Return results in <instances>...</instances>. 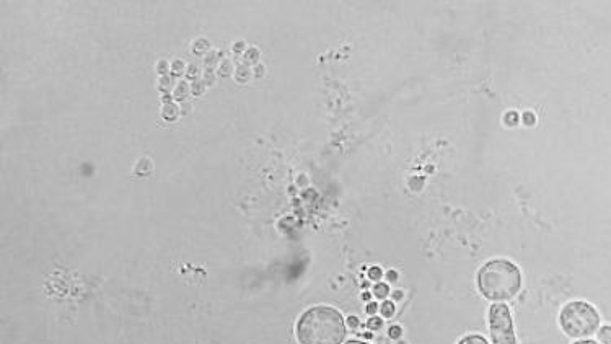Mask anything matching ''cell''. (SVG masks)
Returning a JSON list of instances; mask_svg holds the SVG:
<instances>
[{"instance_id":"cell-1","label":"cell","mask_w":611,"mask_h":344,"mask_svg":"<svg viewBox=\"0 0 611 344\" xmlns=\"http://www.w3.org/2000/svg\"><path fill=\"white\" fill-rule=\"evenodd\" d=\"M476 284L484 299L504 304L517 297L522 289V273L514 261L494 258L481 266Z\"/></svg>"},{"instance_id":"cell-2","label":"cell","mask_w":611,"mask_h":344,"mask_svg":"<svg viewBox=\"0 0 611 344\" xmlns=\"http://www.w3.org/2000/svg\"><path fill=\"white\" fill-rule=\"evenodd\" d=\"M295 330L300 344H343L346 338L343 315L326 305L308 309L299 318Z\"/></svg>"},{"instance_id":"cell-3","label":"cell","mask_w":611,"mask_h":344,"mask_svg":"<svg viewBox=\"0 0 611 344\" xmlns=\"http://www.w3.org/2000/svg\"><path fill=\"white\" fill-rule=\"evenodd\" d=\"M559 327L572 340H587L602 327V317L589 302L572 300L559 312Z\"/></svg>"},{"instance_id":"cell-4","label":"cell","mask_w":611,"mask_h":344,"mask_svg":"<svg viewBox=\"0 0 611 344\" xmlns=\"http://www.w3.org/2000/svg\"><path fill=\"white\" fill-rule=\"evenodd\" d=\"M491 344H519L515 335L514 318L506 304H493L489 309Z\"/></svg>"},{"instance_id":"cell-5","label":"cell","mask_w":611,"mask_h":344,"mask_svg":"<svg viewBox=\"0 0 611 344\" xmlns=\"http://www.w3.org/2000/svg\"><path fill=\"white\" fill-rule=\"evenodd\" d=\"M597 340L600 344H611V325L598 328Z\"/></svg>"},{"instance_id":"cell-6","label":"cell","mask_w":611,"mask_h":344,"mask_svg":"<svg viewBox=\"0 0 611 344\" xmlns=\"http://www.w3.org/2000/svg\"><path fill=\"white\" fill-rule=\"evenodd\" d=\"M457 344H489L481 335H466Z\"/></svg>"},{"instance_id":"cell-7","label":"cell","mask_w":611,"mask_h":344,"mask_svg":"<svg viewBox=\"0 0 611 344\" xmlns=\"http://www.w3.org/2000/svg\"><path fill=\"white\" fill-rule=\"evenodd\" d=\"M380 314H382L383 318H390L393 317V314H395V304H393V302H383L382 305H380Z\"/></svg>"},{"instance_id":"cell-8","label":"cell","mask_w":611,"mask_h":344,"mask_svg":"<svg viewBox=\"0 0 611 344\" xmlns=\"http://www.w3.org/2000/svg\"><path fill=\"white\" fill-rule=\"evenodd\" d=\"M388 294H390V289H388L387 284L380 283L374 287V296L377 299H387Z\"/></svg>"},{"instance_id":"cell-9","label":"cell","mask_w":611,"mask_h":344,"mask_svg":"<svg viewBox=\"0 0 611 344\" xmlns=\"http://www.w3.org/2000/svg\"><path fill=\"white\" fill-rule=\"evenodd\" d=\"M383 327V320L379 317L370 318L369 322H367V328L372 331L380 330Z\"/></svg>"},{"instance_id":"cell-10","label":"cell","mask_w":611,"mask_h":344,"mask_svg":"<svg viewBox=\"0 0 611 344\" xmlns=\"http://www.w3.org/2000/svg\"><path fill=\"white\" fill-rule=\"evenodd\" d=\"M382 276L383 273L380 268H377V266H374V268H370L369 278L372 279V281H379V279H382Z\"/></svg>"},{"instance_id":"cell-11","label":"cell","mask_w":611,"mask_h":344,"mask_svg":"<svg viewBox=\"0 0 611 344\" xmlns=\"http://www.w3.org/2000/svg\"><path fill=\"white\" fill-rule=\"evenodd\" d=\"M377 310H379V305L374 304V302H372V304L367 305V309H365V312H367V314L369 315H375L377 314Z\"/></svg>"},{"instance_id":"cell-12","label":"cell","mask_w":611,"mask_h":344,"mask_svg":"<svg viewBox=\"0 0 611 344\" xmlns=\"http://www.w3.org/2000/svg\"><path fill=\"white\" fill-rule=\"evenodd\" d=\"M348 323L351 328L359 327V320H357V317H349Z\"/></svg>"},{"instance_id":"cell-13","label":"cell","mask_w":611,"mask_h":344,"mask_svg":"<svg viewBox=\"0 0 611 344\" xmlns=\"http://www.w3.org/2000/svg\"><path fill=\"white\" fill-rule=\"evenodd\" d=\"M400 335H401L400 327H393L392 330H390V336H392V338H398V336Z\"/></svg>"},{"instance_id":"cell-14","label":"cell","mask_w":611,"mask_h":344,"mask_svg":"<svg viewBox=\"0 0 611 344\" xmlns=\"http://www.w3.org/2000/svg\"><path fill=\"white\" fill-rule=\"evenodd\" d=\"M572 344H600V343H598V341L589 340V338H587V340H576Z\"/></svg>"},{"instance_id":"cell-15","label":"cell","mask_w":611,"mask_h":344,"mask_svg":"<svg viewBox=\"0 0 611 344\" xmlns=\"http://www.w3.org/2000/svg\"><path fill=\"white\" fill-rule=\"evenodd\" d=\"M387 276L390 281H396V278H398V274H396L395 271H388Z\"/></svg>"},{"instance_id":"cell-16","label":"cell","mask_w":611,"mask_h":344,"mask_svg":"<svg viewBox=\"0 0 611 344\" xmlns=\"http://www.w3.org/2000/svg\"><path fill=\"white\" fill-rule=\"evenodd\" d=\"M346 344H369V343H362V341H348V343Z\"/></svg>"}]
</instances>
